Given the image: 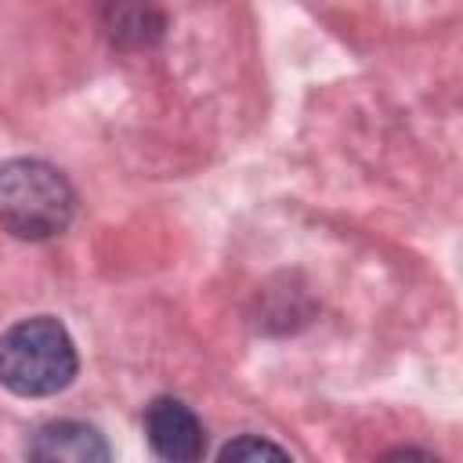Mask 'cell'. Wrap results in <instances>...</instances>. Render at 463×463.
Returning a JSON list of instances; mask_svg holds the SVG:
<instances>
[{
	"instance_id": "cell-6",
	"label": "cell",
	"mask_w": 463,
	"mask_h": 463,
	"mask_svg": "<svg viewBox=\"0 0 463 463\" xmlns=\"http://www.w3.org/2000/svg\"><path fill=\"white\" fill-rule=\"evenodd\" d=\"M242 456H286V449H279V445H271V441H264V438H250V434H242V438H235V441H228L224 449H221V459H242Z\"/></svg>"
},
{
	"instance_id": "cell-4",
	"label": "cell",
	"mask_w": 463,
	"mask_h": 463,
	"mask_svg": "<svg viewBox=\"0 0 463 463\" xmlns=\"http://www.w3.org/2000/svg\"><path fill=\"white\" fill-rule=\"evenodd\" d=\"M29 456L43 459V463H105L112 456V449L90 423L51 420L33 434Z\"/></svg>"
},
{
	"instance_id": "cell-2",
	"label": "cell",
	"mask_w": 463,
	"mask_h": 463,
	"mask_svg": "<svg viewBox=\"0 0 463 463\" xmlns=\"http://www.w3.org/2000/svg\"><path fill=\"white\" fill-rule=\"evenodd\" d=\"M76 210L72 184L43 159H7L0 166V228L25 242L54 239Z\"/></svg>"
},
{
	"instance_id": "cell-3",
	"label": "cell",
	"mask_w": 463,
	"mask_h": 463,
	"mask_svg": "<svg viewBox=\"0 0 463 463\" xmlns=\"http://www.w3.org/2000/svg\"><path fill=\"white\" fill-rule=\"evenodd\" d=\"M145 438H148V449L170 463H192L206 452V430L199 416L181 398H170V394H159L148 402Z\"/></svg>"
},
{
	"instance_id": "cell-1",
	"label": "cell",
	"mask_w": 463,
	"mask_h": 463,
	"mask_svg": "<svg viewBox=\"0 0 463 463\" xmlns=\"http://www.w3.org/2000/svg\"><path fill=\"white\" fill-rule=\"evenodd\" d=\"M80 369L69 329L51 318H22L0 336V383L18 398H47L72 383Z\"/></svg>"
},
{
	"instance_id": "cell-5",
	"label": "cell",
	"mask_w": 463,
	"mask_h": 463,
	"mask_svg": "<svg viewBox=\"0 0 463 463\" xmlns=\"http://www.w3.org/2000/svg\"><path fill=\"white\" fill-rule=\"evenodd\" d=\"M101 25L119 47H145L163 33V11L156 0H105Z\"/></svg>"
}]
</instances>
